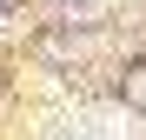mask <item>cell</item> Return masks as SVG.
I'll return each instance as SVG.
<instances>
[{"label":"cell","mask_w":146,"mask_h":140,"mask_svg":"<svg viewBox=\"0 0 146 140\" xmlns=\"http://www.w3.org/2000/svg\"><path fill=\"white\" fill-rule=\"evenodd\" d=\"M133 93H139V100H146V80H139V87H133Z\"/></svg>","instance_id":"1"}]
</instances>
